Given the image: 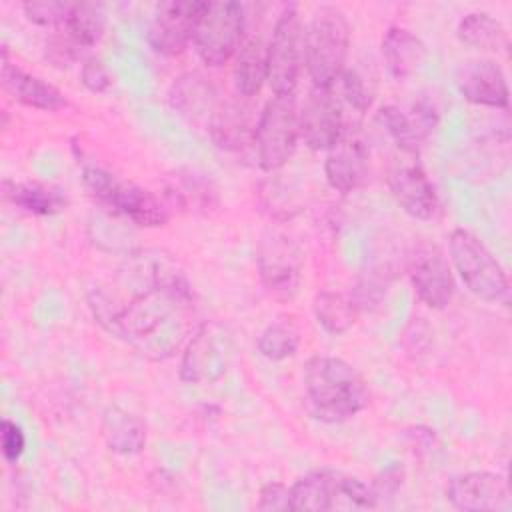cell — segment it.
<instances>
[{
	"label": "cell",
	"mask_w": 512,
	"mask_h": 512,
	"mask_svg": "<svg viewBox=\"0 0 512 512\" xmlns=\"http://www.w3.org/2000/svg\"><path fill=\"white\" fill-rule=\"evenodd\" d=\"M130 300L94 290L90 308L96 322L150 360L170 358L192 336V292L186 278L166 260L134 256L122 272Z\"/></svg>",
	"instance_id": "1"
},
{
	"label": "cell",
	"mask_w": 512,
	"mask_h": 512,
	"mask_svg": "<svg viewBox=\"0 0 512 512\" xmlns=\"http://www.w3.org/2000/svg\"><path fill=\"white\" fill-rule=\"evenodd\" d=\"M304 390L324 422H344L368 406L370 392L358 370L342 358L312 356L304 364Z\"/></svg>",
	"instance_id": "2"
},
{
	"label": "cell",
	"mask_w": 512,
	"mask_h": 512,
	"mask_svg": "<svg viewBox=\"0 0 512 512\" xmlns=\"http://www.w3.org/2000/svg\"><path fill=\"white\" fill-rule=\"evenodd\" d=\"M350 24L336 6H320L304 26V66L312 86L330 88L346 68Z\"/></svg>",
	"instance_id": "3"
},
{
	"label": "cell",
	"mask_w": 512,
	"mask_h": 512,
	"mask_svg": "<svg viewBox=\"0 0 512 512\" xmlns=\"http://www.w3.org/2000/svg\"><path fill=\"white\" fill-rule=\"evenodd\" d=\"M292 510H370L376 508L372 488L360 478L338 470H314L290 486Z\"/></svg>",
	"instance_id": "4"
},
{
	"label": "cell",
	"mask_w": 512,
	"mask_h": 512,
	"mask_svg": "<svg viewBox=\"0 0 512 512\" xmlns=\"http://www.w3.org/2000/svg\"><path fill=\"white\" fill-rule=\"evenodd\" d=\"M448 250L456 272L474 296L484 302L502 306L510 304L508 276L476 234L464 228L452 230L448 238Z\"/></svg>",
	"instance_id": "5"
},
{
	"label": "cell",
	"mask_w": 512,
	"mask_h": 512,
	"mask_svg": "<svg viewBox=\"0 0 512 512\" xmlns=\"http://www.w3.org/2000/svg\"><path fill=\"white\" fill-rule=\"evenodd\" d=\"M82 182L106 208L136 226L158 228L168 222V208L160 202V198L104 168L86 166L82 170Z\"/></svg>",
	"instance_id": "6"
},
{
	"label": "cell",
	"mask_w": 512,
	"mask_h": 512,
	"mask_svg": "<svg viewBox=\"0 0 512 512\" xmlns=\"http://www.w3.org/2000/svg\"><path fill=\"white\" fill-rule=\"evenodd\" d=\"M298 138V104L294 94H274L262 108L254 132V146L262 170L276 172L282 168L290 160Z\"/></svg>",
	"instance_id": "7"
},
{
	"label": "cell",
	"mask_w": 512,
	"mask_h": 512,
	"mask_svg": "<svg viewBox=\"0 0 512 512\" xmlns=\"http://www.w3.org/2000/svg\"><path fill=\"white\" fill-rule=\"evenodd\" d=\"M302 250L280 230H266L256 248L258 276L266 292L276 300H292L302 280Z\"/></svg>",
	"instance_id": "8"
},
{
	"label": "cell",
	"mask_w": 512,
	"mask_h": 512,
	"mask_svg": "<svg viewBox=\"0 0 512 512\" xmlns=\"http://www.w3.org/2000/svg\"><path fill=\"white\" fill-rule=\"evenodd\" d=\"M242 40H244L242 4L208 2L192 38L200 60L208 66H222L230 58H234Z\"/></svg>",
	"instance_id": "9"
},
{
	"label": "cell",
	"mask_w": 512,
	"mask_h": 512,
	"mask_svg": "<svg viewBox=\"0 0 512 512\" xmlns=\"http://www.w3.org/2000/svg\"><path fill=\"white\" fill-rule=\"evenodd\" d=\"M268 84L274 94H294L304 66V26L296 6L284 8L266 44Z\"/></svg>",
	"instance_id": "10"
},
{
	"label": "cell",
	"mask_w": 512,
	"mask_h": 512,
	"mask_svg": "<svg viewBox=\"0 0 512 512\" xmlns=\"http://www.w3.org/2000/svg\"><path fill=\"white\" fill-rule=\"evenodd\" d=\"M232 350V334L224 324H202L182 352L180 378L192 384L218 380L228 370Z\"/></svg>",
	"instance_id": "11"
},
{
	"label": "cell",
	"mask_w": 512,
	"mask_h": 512,
	"mask_svg": "<svg viewBox=\"0 0 512 512\" xmlns=\"http://www.w3.org/2000/svg\"><path fill=\"white\" fill-rule=\"evenodd\" d=\"M408 276L416 296L430 308L442 310L454 298L452 268L436 244L418 242L408 254Z\"/></svg>",
	"instance_id": "12"
},
{
	"label": "cell",
	"mask_w": 512,
	"mask_h": 512,
	"mask_svg": "<svg viewBox=\"0 0 512 512\" xmlns=\"http://www.w3.org/2000/svg\"><path fill=\"white\" fill-rule=\"evenodd\" d=\"M208 2L168 0L160 2L148 28V44L164 56H176L192 42L198 20Z\"/></svg>",
	"instance_id": "13"
},
{
	"label": "cell",
	"mask_w": 512,
	"mask_h": 512,
	"mask_svg": "<svg viewBox=\"0 0 512 512\" xmlns=\"http://www.w3.org/2000/svg\"><path fill=\"white\" fill-rule=\"evenodd\" d=\"M298 130L312 150H330L344 136V112L338 94L330 88L312 86L298 108Z\"/></svg>",
	"instance_id": "14"
},
{
	"label": "cell",
	"mask_w": 512,
	"mask_h": 512,
	"mask_svg": "<svg viewBox=\"0 0 512 512\" xmlns=\"http://www.w3.org/2000/svg\"><path fill=\"white\" fill-rule=\"evenodd\" d=\"M448 502L464 512L510 510V490L504 476L496 472H466L450 478L446 486Z\"/></svg>",
	"instance_id": "15"
},
{
	"label": "cell",
	"mask_w": 512,
	"mask_h": 512,
	"mask_svg": "<svg viewBox=\"0 0 512 512\" xmlns=\"http://www.w3.org/2000/svg\"><path fill=\"white\" fill-rule=\"evenodd\" d=\"M324 174L328 184L344 194L364 186L370 174V156L364 142L344 132V136L328 150Z\"/></svg>",
	"instance_id": "16"
},
{
	"label": "cell",
	"mask_w": 512,
	"mask_h": 512,
	"mask_svg": "<svg viewBox=\"0 0 512 512\" xmlns=\"http://www.w3.org/2000/svg\"><path fill=\"white\" fill-rule=\"evenodd\" d=\"M388 188L396 204L416 220H430L438 212V196L418 164H400L388 174Z\"/></svg>",
	"instance_id": "17"
},
{
	"label": "cell",
	"mask_w": 512,
	"mask_h": 512,
	"mask_svg": "<svg viewBox=\"0 0 512 512\" xmlns=\"http://www.w3.org/2000/svg\"><path fill=\"white\" fill-rule=\"evenodd\" d=\"M456 84L462 96L478 106L506 108L508 84L502 68L494 60H470L458 68Z\"/></svg>",
	"instance_id": "18"
},
{
	"label": "cell",
	"mask_w": 512,
	"mask_h": 512,
	"mask_svg": "<svg viewBox=\"0 0 512 512\" xmlns=\"http://www.w3.org/2000/svg\"><path fill=\"white\" fill-rule=\"evenodd\" d=\"M0 78H2L4 90L16 102H20L28 108H36V110H44V112H56V110L66 106V98L56 86L48 84L40 76H34L30 72H26L18 64H12L8 60L6 46L2 48V76Z\"/></svg>",
	"instance_id": "19"
},
{
	"label": "cell",
	"mask_w": 512,
	"mask_h": 512,
	"mask_svg": "<svg viewBox=\"0 0 512 512\" xmlns=\"http://www.w3.org/2000/svg\"><path fill=\"white\" fill-rule=\"evenodd\" d=\"M248 98L220 102L208 120V132L212 142L228 152H240L254 142L256 122L252 108L246 104Z\"/></svg>",
	"instance_id": "20"
},
{
	"label": "cell",
	"mask_w": 512,
	"mask_h": 512,
	"mask_svg": "<svg viewBox=\"0 0 512 512\" xmlns=\"http://www.w3.org/2000/svg\"><path fill=\"white\" fill-rule=\"evenodd\" d=\"M380 50H382V60L386 64V70L396 80H404L412 76L420 68L426 56L424 42L414 32L402 26H390L386 30Z\"/></svg>",
	"instance_id": "21"
},
{
	"label": "cell",
	"mask_w": 512,
	"mask_h": 512,
	"mask_svg": "<svg viewBox=\"0 0 512 512\" xmlns=\"http://www.w3.org/2000/svg\"><path fill=\"white\" fill-rule=\"evenodd\" d=\"M168 100L174 110L194 120H210V116L220 104L216 100V88L212 86V82L198 72H186L180 78H176L168 92Z\"/></svg>",
	"instance_id": "22"
},
{
	"label": "cell",
	"mask_w": 512,
	"mask_h": 512,
	"mask_svg": "<svg viewBox=\"0 0 512 512\" xmlns=\"http://www.w3.org/2000/svg\"><path fill=\"white\" fill-rule=\"evenodd\" d=\"M100 430L106 446L116 454L132 456L146 446V426L138 416L120 406H108L104 410Z\"/></svg>",
	"instance_id": "23"
},
{
	"label": "cell",
	"mask_w": 512,
	"mask_h": 512,
	"mask_svg": "<svg viewBox=\"0 0 512 512\" xmlns=\"http://www.w3.org/2000/svg\"><path fill=\"white\" fill-rule=\"evenodd\" d=\"M232 78L234 88L242 98L256 96L264 82H268L266 44L262 42L260 36H250L242 40L240 48L234 54Z\"/></svg>",
	"instance_id": "24"
},
{
	"label": "cell",
	"mask_w": 512,
	"mask_h": 512,
	"mask_svg": "<svg viewBox=\"0 0 512 512\" xmlns=\"http://www.w3.org/2000/svg\"><path fill=\"white\" fill-rule=\"evenodd\" d=\"M2 194L16 208H22L36 216H54V214L66 210V204H68L64 192L60 188L48 186L42 182L4 180Z\"/></svg>",
	"instance_id": "25"
},
{
	"label": "cell",
	"mask_w": 512,
	"mask_h": 512,
	"mask_svg": "<svg viewBox=\"0 0 512 512\" xmlns=\"http://www.w3.org/2000/svg\"><path fill=\"white\" fill-rule=\"evenodd\" d=\"M456 36L462 44L476 50L498 52L508 46V36L504 26L488 12H468L460 18L456 26Z\"/></svg>",
	"instance_id": "26"
},
{
	"label": "cell",
	"mask_w": 512,
	"mask_h": 512,
	"mask_svg": "<svg viewBox=\"0 0 512 512\" xmlns=\"http://www.w3.org/2000/svg\"><path fill=\"white\" fill-rule=\"evenodd\" d=\"M376 122L402 152L418 156L420 146L428 134L420 128L414 116H408L402 108L394 104H386L376 112Z\"/></svg>",
	"instance_id": "27"
},
{
	"label": "cell",
	"mask_w": 512,
	"mask_h": 512,
	"mask_svg": "<svg viewBox=\"0 0 512 512\" xmlns=\"http://www.w3.org/2000/svg\"><path fill=\"white\" fill-rule=\"evenodd\" d=\"M104 8L94 2L72 4L68 18L58 26L78 48L94 46L104 32Z\"/></svg>",
	"instance_id": "28"
},
{
	"label": "cell",
	"mask_w": 512,
	"mask_h": 512,
	"mask_svg": "<svg viewBox=\"0 0 512 512\" xmlns=\"http://www.w3.org/2000/svg\"><path fill=\"white\" fill-rule=\"evenodd\" d=\"M312 308L318 324L330 334H342L350 330L358 316V308L352 302L350 294L330 290L318 292L312 302Z\"/></svg>",
	"instance_id": "29"
},
{
	"label": "cell",
	"mask_w": 512,
	"mask_h": 512,
	"mask_svg": "<svg viewBox=\"0 0 512 512\" xmlns=\"http://www.w3.org/2000/svg\"><path fill=\"white\" fill-rule=\"evenodd\" d=\"M166 196L170 204L180 208L196 206V210H208L218 204L216 188L212 186V182L194 172L176 176L174 184L166 188Z\"/></svg>",
	"instance_id": "30"
},
{
	"label": "cell",
	"mask_w": 512,
	"mask_h": 512,
	"mask_svg": "<svg viewBox=\"0 0 512 512\" xmlns=\"http://www.w3.org/2000/svg\"><path fill=\"white\" fill-rule=\"evenodd\" d=\"M392 282V272L388 266H370L362 272L356 280L354 290L350 292L352 302L356 304L358 312L374 310L386 298L388 286Z\"/></svg>",
	"instance_id": "31"
},
{
	"label": "cell",
	"mask_w": 512,
	"mask_h": 512,
	"mask_svg": "<svg viewBox=\"0 0 512 512\" xmlns=\"http://www.w3.org/2000/svg\"><path fill=\"white\" fill-rule=\"evenodd\" d=\"M300 344L298 338V330L290 324V322H274L268 324L260 336H258V352L272 362H280L286 360L290 356L296 354Z\"/></svg>",
	"instance_id": "32"
},
{
	"label": "cell",
	"mask_w": 512,
	"mask_h": 512,
	"mask_svg": "<svg viewBox=\"0 0 512 512\" xmlns=\"http://www.w3.org/2000/svg\"><path fill=\"white\" fill-rule=\"evenodd\" d=\"M340 96L356 110V112H366L372 106L374 100V90L370 80L358 70V68H344L340 78Z\"/></svg>",
	"instance_id": "33"
},
{
	"label": "cell",
	"mask_w": 512,
	"mask_h": 512,
	"mask_svg": "<svg viewBox=\"0 0 512 512\" xmlns=\"http://www.w3.org/2000/svg\"><path fill=\"white\" fill-rule=\"evenodd\" d=\"M72 4L60 0H38L22 4L26 18L40 26H62L70 14Z\"/></svg>",
	"instance_id": "34"
},
{
	"label": "cell",
	"mask_w": 512,
	"mask_h": 512,
	"mask_svg": "<svg viewBox=\"0 0 512 512\" xmlns=\"http://www.w3.org/2000/svg\"><path fill=\"white\" fill-rule=\"evenodd\" d=\"M80 52H82V48H78L60 28L46 42V58L58 68L70 66V62H74L80 56Z\"/></svg>",
	"instance_id": "35"
},
{
	"label": "cell",
	"mask_w": 512,
	"mask_h": 512,
	"mask_svg": "<svg viewBox=\"0 0 512 512\" xmlns=\"http://www.w3.org/2000/svg\"><path fill=\"white\" fill-rule=\"evenodd\" d=\"M0 446H2V456L8 464L18 462V458L26 448V436L22 428L8 418H4L0 424Z\"/></svg>",
	"instance_id": "36"
},
{
	"label": "cell",
	"mask_w": 512,
	"mask_h": 512,
	"mask_svg": "<svg viewBox=\"0 0 512 512\" xmlns=\"http://www.w3.org/2000/svg\"><path fill=\"white\" fill-rule=\"evenodd\" d=\"M258 510H276V512H288L292 510V498L290 488L282 482H268L260 490V498L256 504Z\"/></svg>",
	"instance_id": "37"
},
{
	"label": "cell",
	"mask_w": 512,
	"mask_h": 512,
	"mask_svg": "<svg viewBox=\"0 0 512 512\" xmlns=\"http://www.w3.org/2000/svg\"><path fill=\"white\" fill-rule=\"evenodd\" d=\"M80 78L82 84L90 90V92H106L112 86V78L106 70V66L102 64V60L90 56L84 60L82 70H80Z\"/></svg>",
	"instance_id": "38"
},
{
	"label": "cell",
	"mask_w": 512,
	"mask_h": 512,
	"mask_svg": "<svg viewBox=\"0 0 512 512\" xmlns=\"http://www.w3.org/2000/svg\"><path fill=\"white\" fill-rule=\"evenodd\" d=\"M402 480H404V470L400 466H388L386 470H382L374 482L370 484L372 488V494L376 498V504L382 500V498H392L398 488L402 486Z\"/></svg>",
	"instance_id": "39"
}]
</instances>
